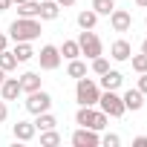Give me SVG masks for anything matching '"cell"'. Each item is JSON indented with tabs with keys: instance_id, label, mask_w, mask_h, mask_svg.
Returning <instances> with one entry per match:
<instances>
[{
	"instance_id": "obj_26",
	"label": "cell",
	"mask_w": 147,
	"mask_h": 147,
	"mask_svg": "<svg viewBox=\"0 0 147 147\" xmlns=\"http://www.w3.org/2000/svg\"><path fill=\"white\" fill-rule=\"evenodd\" d=\"M130 63H133V69L138 72V75L147 72V55H144V52H141V55H130Z\"/></svg>"
},
{
	"instance_id": "obj_37",
	"label": "cell",
	"mask_w": 147,
	"mask_h": 147,
	"mask_svg": "<svg viewBox=\"0 0 147 147\" xmlns=\"http://www.w3.org/2000/svg\"><path fill=\"white\" fill-rule=\"evenodd\" d=\"M3 81H6V72H3V69H0V84H3Z\"/></svg>"
},
{
	"instance_id": "obj_17",
	"label": "cell",
	"mask_w": 147,
	"mask_h": 147,
	"mask_svg": "<svg viewBox=\"0 0 147 147\" xmlns=\"http://www.w3.org/2000/svg\"><path fill=\"white\" fill-rule=\"evenodd\" d=\"M40 12V0H26V3H18V15L20 18H38Z\"/></svg>"
},
{
	"instance_id": "obj_25",
	"label": "cell",
	"mask_w": 147,
	"mask_h": 147,
	"mask_svg": "<svg viewBox=\"0 0 147 147\" xmlns=\"http://www.w3.org/2000/svg\"><path fill=\"white\" fill-rule=\"evenodd\" d=\"M40 144H43V147H55V144H61V136L55 133V127H52V130H40Z\"/></svg>"
},
{
	"instance_id": "obj_1",
	"label": "cell",
	"mask_w": 147,
	"mask_h": 147,
	"mask_svg": "<svg viewBox=\"0 0 147 147\" xmlns=\"http://www.w3.org/2000/svg\"><path fill=\"white\" fill-rule=\"evenodd\" d=\"M9 38H12L15 43H20V40H26V43L38 40V38H40V23H38V18H18V20H12Z\"/></svg>"
},
{
	"instance_id": "obj_2",
	"label": "cell",
	"mask_w": 147,
	"mask_h": 147,
	"mask_svg": "<svg viewBox=\"0 0 147 147\" xmlns=\"http://www.w3.org/2000/svg\"><path fill=\"white\" fill-rule=\"evenodd\" d=\"M98 98H101V87L92 81V78H78V84H75V101L81 104V107H95L98 104Z\"/></svg>"
},
{
	"instance_id": "obj_18",
	"label": "cell",
	"mask_w": 147,
	"mask_h": 147,
	"mask_svg": "<svg viewBox=\"0 0 147 147\" xmlns=\"http://www.w3.org/2000/svg\"><path fill=\"white\" fill-rule=\"evenodd\" d=\"M12 55L18 58V63H26L29 58H35V52H32V46H29L26 40H20V43H15V49H12Z\"/></svg>"
},
{
	"instance_id": "obj_12",
	"label": "cell",
	"mask_w": 147,
	"mask_h": 147,
	"mask_svg": "<svg viewBox=\"0 0 147 147\" xmlns=\"http://www.w3.org/2000/svg\"><path fill=\"white\" fill-rule=\"evenodd\" d=\"M130 55H133V46H130L124 38H118V40L110 46V58H113V61H130Z\"/></svg>"
},
{
	"instance_id": "obj_31",
	"label": "cell",
	"mask_w": 147,
	"mask_h": 147,
	"mask_svg": "<svg viewBox=\"0 0 147 147\" xmlns=\"http://www.w3.org/2000/svg\"><path fill=\"white\" fill-rule=\"evenodd\" d=\"M133 147H147V136H136L133 138Z\"/></svg>"
},
{
	"instance_id": "obj_16",
	"label": "cell",
	"mask_w": 147,
	"mask_h": 147,
	"mask_svg": "<svg viewBox=\"0 0 147 147\" xmlns=\"http://www.w3.org/2000/svg\"><path fill=\"white\" fill-rule=\"evenodd\" d=\"M18 81H20V90H23V92H35V90H40V75H38V72H23Z\"/></svg>"
},
{
	"instance_id": "obj_39",
	"label": "cell",
	"mask_w": 147,
	"mask_h": 147,
	"mask_svg": "<svg viewBox=\"0 0 147 147\" xmlns=\"http://www.w3.org/2000/svg\"><path fill=\"white\" fill-rule=\"evenodd\" d=\"M144 23H147V18H144Z\"/></svg>"
},
{
	"instance_id": "obj_13",
	"label": "cell",
	"mask_w": 147,
	"mask_h": 147,
	"mask_svg": "<svg viewBox=\"0 0 147 147\" xmlns=\"http://www.w3.org/2000/svg\"><path fill=\"white\" fill-rule=\"evenodd\" d=\"M121 84H124V75H121V72H118V69H107L104 75H101V84H98V87H101V90H118Z\"/></svg>"
},
{
	"instance_id": "obj_6",
	"label": "cell",
	"mask_w": 147,
	"mask_h": 147,
	"mask_svg": "<svg viewBox=\"0 0 147 147\" xmlns=\"http://www.w3.org/2000/svg\"><path fill=\"white\" fill-rule=\"evenodd\" d=\"M23 107H26L32 115H38V113H46V110H52V95H49L46 90L26 92V101H23Z\"/></svg>"
},
{
	"instance_id": "obj_9",
	"label": "cell",
	"mask_w": 147,
	"mask_h": 147,
	"mask_svg": "<svg viewBox=\"0 0 147 147\" xmlns=\"http://www.w3.org/2000/svg\"><path fill=\"white\" fill-rule=\"evenodd\" d=\"M110 26H113V32H130V26H133L130 12L127 9H113L110 12Z\"/></svg>"
},
{
	"instance_id": "obj_10",
	"label": "cell",
	"mask_w": 147,
	"mask_h": 147,
	"mask_svg": "<svg viewBox=\"0 0 147 147\" xmlns=\"http://www.w3.org/2000/svg\"><path fill=\"white\" fill-rule=\"evenodd\" d=\"M35 133H38L35 121H18V124L12 127V136H15L18 141H32V138H35Z\"/></svg>"
},
{
	"instance_id": "obj_7",
	"label": "cell",
	"mask_w": 147,
	"mask_h": 147,
	"mask_svg": "<svg viewBox=\"0 0 147 147\" xmlns=\"http://www.w3.org/2000/svg\"><path fill=\"white\" fill-rule=\"evenodd\" d=\"M38 61H40V69L52 72V69H58V66H61V49H58V46H52V43H46V46L38 52Z\"/></svg>"
},
{
	"instance_id": "obj_8",
	"label": "cell",
	"mask_w": 147,
	"mask_h": 147,
	"mask_svg": "<svg viewBox=\"0 0 147 147\" xmlns=\"http://www.w3.org/2000/svg\"><path fill=\"white\" fill-rule=\"evenodd\" d=\"M72 144H75V147H98L101 144V136H98V130L78 127L75 133H72Z\"/></svg>"
},
{
	"instance_id": "obj_15",
	"label": "cell",
	"mask_w": 147,
	"mask_h": 147,
	"mask_svg": "<svg viewBox=\"0 0 147 147\" xmlns=\"http://www.w3.org/2000/svg\"><path fill=\"white\" fill-rule=\"evenodd\" d=\"M58 15H61V6L55 3V0H40V12H38L40 20H55Z\"/></svg>"
},
{
	"instance_id": "obj_24",
	"label": "cell",
	"mask_w": 147,
	"mask_h": 147,
	"mask_svg": "<svg viewBox=\"0 0 147 147\" xmlns=\"http://www.w3.org/2000/svg\"><path fill=\"white\" fill-rule=\"evenodd\" d=\"M18 66V58L9 52V49H3V52H0V69H3V72H12Z\"/></svg>"
},
{
	"instance_id": "obj_33",
	"label": "cell",
	"mask_w": 147,
	"mask_h": 147,
	"mask_svg": "<svg viewBox=\"0 0 147 147\" xmlns=\"http://www.w3.org/2000/svg\"><path fill=\"white\" fill-rule=\"evenodd\" d=\"M9 6H12V0H0V12H6Z\"/></svg>"
},
{
	"instance_id": "obj_23",
	"label": "cell",
	"mask_w": 147,
	"mask_h": 147,
	"mask_svg": "<svg viewBox=\"0 0 147 147\" xmlns=\"http://www.w3.org/2000/svg\"><path fill=\"white\" fill-rule=\"evenodd\" d=\"M113 9H115V0H92V12L95 15H107L110 18Z\"/></svg>"
},
{
	"instance_id": "obj_22",
	"label": "cell",
	"mask_w": 147,
	"mask_h": 147,
	"mask_svg": "<svg viewBox=\"0 0 147 147\" xmlns=\"http://www.w3.org/2000/svg\"><path fill=\"white\" fill-rule=\"evenodd\" d=\"M95 23H98V15H95L92 9H87V12L78 15V26H81V29H95Z\"/></svg>"
},
{
	"instance_id": "obj_38",
	"label": "cell",
	"mask_w": 147,
	"mask_h": 147,
	"mask_svg": "<svg viewBox=\"0 0 147 147\" xmlns=\"http://www.w3.org/2000/svg\"><path fill=\"white\" fill-rule=\"evenodd\" d=\"M12 3H15V6H18V3H26V0H12Z\"/></svg>"
},
{
	"instance_id": "obj_21",
	"label": "cell",
	"mask_w": 147,
	"mask_h": 147,
	"mask_svg": "<svg viewBox=\"0 0 147 147\" xmlns=\"http://www.w3.org/2000/svg\"><path fill=\"white\" fill-rule=\"evenodd\" d=\"M78 55H81V46H78V40H63V46H61V58L72 61V58H78Z\"/></svg>"
},
{
	"instance_id": "obj_36",
	"label": "cell",
	"mask_w": 147,
	"mask_h": 147,
	"mask_svg": "<svg viewBox=\"0 0 147 147\" xmlns=\"http://www.w3.org/2000/svg\"><path fill=\"white\" fill-rule=\"evenodd\" d=\"M141 52H144V55H147V38H144V43H141Z\"/></svg>"
},
{
	"instance_id": "obj_29",
	"label": "cell",
	"mask_w": 147,
	"mask_h": 147,
	"mask_svg": "<svg viewBox=\"0 0 147 147\" xmlns=\"http://www.w3.org/2000/svg\"><path fill=\"white\" fill-rule=\"evenodd\" d=\"M136 90H141L144 95H147V72H141V78H138V87Z\"/></svg>"
},
{
	"instance_id": "obj_28",
	"label": "cell",
	"mask_w": 147,
	"mask_h": 147,
	"mask_svg": "<svg viewBox=\"0 0 147 147\" xmlns=\"http://www.w3.org/2000/svg\"><path fill=\"white\" fill-rule=\"evenodd\" d=\"M101 144H104V147H118V144H121V138H118L115 133H107V136L101 138Z\"/></svg>"
},
{
	"instance_id": "obj_4",
	"label": "cell",
	"mask_w": 147,
	"mask_h": 147,
	"mask_svg": "<svg viewBox=\"0 0 147 147\" xmlns=\"http://www.w3.org/2000/svg\"><path fill=\"white\" fill-rule=\"evenodd\" d=\"M98 107H101V113H107L110 118H121V115L127 113L124 98H121L115 90H104V92H101V98H98Z\"/></svg>"
},
{
	"instance_id": "obj_27",
	"label": "cell",
	"mask_w": 147,
	"mask_h": 147,
	"mask_svg": "<svg viewBox=\"0 0 147 147\" xmlns=\"http://www.w3.org/2000/svg\"><path fill=\"white\" fill-rule=\"evenodd\" d=\"M107 69H110V61H107L104 55H98V58H92V72H95V75H104Z\"/></svg>"
},
{
	"instance_id": "obj_20",
	"label": "cell",
	"mask_w": 147,
	"mask_h": 147,
	"mask_svg": "<svg viewBox=\"0 0 147 147\" xmlns=\"http://www.w3.org/2000/svg\"><path fill=\"white\" fill-rule=\"evenodd\" d=\"M66 75H69V78H84V75H87V63L78 61V58H72L69 66H66Z\"/></svg>"
},
{
	"instance_id": "obj_34",
	"label": "cell",
	"mask_w": 147,
	"mask_h": 147,
	"mask_svg": "<svg viewBox=\"0 0 147 147\" xmlns=\"http://www.w3.org/2000/svg\"><path fill=\"white\" fill-rule=\"evenodd\" d=\"M55 3H58V6L63 9V6H72V3H75V0H55Z\"/></svg>"
},
{
	"instance_id": "obj_32",
	"label": "cell",
	"mask_w": 147,
	"mask_h": 147,
	"mask_svg": "<svg viewBox=\"0 0 147 147\" xmlns=\"http://www.w3.org/2000/svg\"><path fill=\"white\" fill-rule=\"evenodd\" d=\"M6 46H9V35H3V32H0V52H3Z\"/></svg>"
},
{
	"instance_id": "obj_30",
	"label": "cell",
	"mask_w": 147,
	"mask_h": 147,
	"mask_svg": "<svg viewBox=\"0 0 147 147\" xmlns=\"http://www.w3.org/2000/svg\"><path fill=\"white\" fill-rule=\"evenodd\" d=\"M9 118V107H6V101H0V124H3Z\"/></svg>"
},
{
	"instance_id": "obj_14",
	"label": "cell",
	"mask_w": 147,
	"mask_h": 147,
	"mask_svg": "<svg viewBox=\"0 0 147 147\" xmlns=\"http://www.w3.org/2000/svg\"><path fill=\"white\" fill-rule=\"evenodd\" d=\"M121 98H124V107H127V110H133V113L144 107V92H141V90H127Z\"/></svg>"
},
{
	"instance_id": "obj_11",
	"label": "cell",
	"mask_w": 147,
	"mask_h": 147,
	"mask_svg": "<svg viewBox=\"0 0 147 147\" xmlns=\"http://www.w3.org/2000/svg\"><path fill=\"white\" fill-rule=\"evenodd\" d=\"M0 95H3V101H15L18 95H23L20 81H18V78H6L3 84H0Z\"/></svg>"
},
{
	"instance_id": "obj_3",
	"label": "cell",
	"mask_w": 147,
	"mask_h": 147,
	"mask_svg": "<svg viewBox=\"0 0 147 147\" xmlns=\"http://www.w3.org/2000/svg\"><path fill=\"white\" fill-rule=\"evenodd\" d=\"M107 121H110V115L101 113V110H95V107H81V110L75 113V124L90 127V130H98V133L107 127Z\"/></svg>"
},
{
	"instance_id": "obj_5",
	"label": "cell",
	"mask_w": 147,
	"mask_h": 147,
	"mask_svg": "<svg viewBox=\"0 0 147 147\" xmlns=\"http://www.w3.org/2000/svg\"><path fill=\"white\" fill-rule=\"evenodd\" d=\"M78 46H81V55H87L90 61L98 58V55H104V43H101V38H98L92 29H84V32L78 35Z\"/></svg>"
},
{
	"instance_id": "obj_19",
	"label": "cell",
	"mask_w": 147,
	"mask_h": 147,
	"mask_svg": "<svg viewBox=\"0 0 147 147\" xmlns=\"http://www.w3.org/2000/svg\"><path fill=\"white\" fill-rule=\"evenodd\" d=\"M35 127L38 130H52V127H58V118L46 110V113H38V118H35Z\"/></svg>"
},
{
	"instance_id": "obj_35",
	"label": "cell",
	"mask_w": 147,
	"mask_h": 147,
	"mask_svg": "<svg viewBox=\"0 0 147 147\" xmlns=\"http://www.w3.org/2000/svg\"><path fill=\"white\" fill-rule=\"evenodd\" d=\"M136 6H141V9H147V0H136Z\"/></svg>"
}]
</instances>
